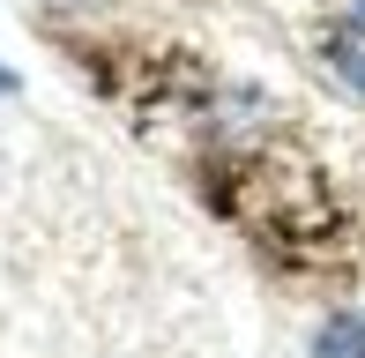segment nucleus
Wrapping results in <instances>:
<instances>
[{
    "label": "nucleus",
    "instance_id": "f03ea898",
    "mask_svg": "<svg viewBox=\"0 0 365 358\" xmlns=\"http://www.w3.org/2000/svg\"><path fill=\"white\" fill-rule=\"evenodd\" d=\"M313 358H365V306H343V314L321 321L313 336Z\"/></svg>",
    "mask_w": 365,
    "mask_h": 358
},
{
    "label": "nucleus",
    "instance_id": "f257e3e1",
    "mask_svg": "<svg viewBox=\"0 0 365 358\" xmlns=\"http://www.w3.org/2000/svg\"><path fill=\"white\" fill-rule=\"evenodd\" d=\"M328 68H336V83L365 97V0H351V8L336 15V30H328Z\"/></svg>",
    "mask_w": 365,
    "mask_h": 358
},
{
    "label": "nucleus",
    "instance_id": "7ed1b4c3",
    "mask_svg": "<svg viewBox=\"0 0 365 358\" xmlns=\"http://www.w3.org/2000/svg\"><path fill=\"white\" fill-rule=\"evenodd\" d=\"M0 97H15V68H0Z\"/></svg>",
    "mask_w": 365,
    "mask_h": 358
}]
</instances>
